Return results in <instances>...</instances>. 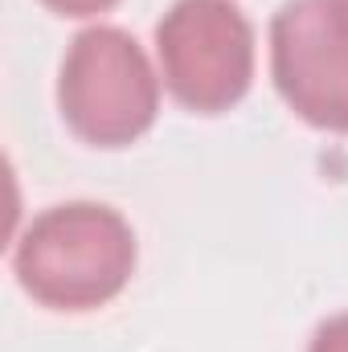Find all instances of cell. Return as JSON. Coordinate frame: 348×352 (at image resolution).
I'll use <instances>...</instances> for the list:
<instances>
[{"instance_id":"obj_1","label":"cell","mask_w":348,"mask_h":352,"mask_svg":"<svg viewBox=\"0 0 348 352\" xmlns=\"http://www.w3.org/2000/svg\"><path fill=\"white\" fill-rule=\"evenodd\" d=\"M25 295L50 311L107 307L135 270V234L119 209L70 201L37 213L12 250Z\"/></svg>"},{"instance_id":"obj_2","label":"cell","mask_w":348,"mask_h":352,"mask_svg":"<svg viewBox=\"0 0 348 352\" xmlns=\"http://www.w3.org/2000/svg\"><path fill=\"white\" fill-rule=\"evenodd\" d=\"M58 107L66 127L90 148H127L152 131L160 111V78L140 41L115 25L83 29L58 74Z\"/></svg>"},{"instance_id":"obj_3","label":"cell","mask_w":348,"mask_h":352,"mask_svg":"<svg viewBox=\"0 0 348 352\" xmlns=\"http://www.w3.org/2000/svg\"><path fill=\"white\" fill-rule=\"evenodd\" d=\"M156 58L184 111L221 115L254 82V29L234 0H176L156 25Z\"/></svg>"},{"instance_id":"obj_4","label":"cell","mask_w":348,"mask_h":352,"mask_svg":"<svg viewBox=\"0 0 348 352\" xmlns=\"http://www.w3.org/2000/svg\"><path fill=\"white\" fill-rule=\"evenodd\" d=\"M270 74L303 123L348 135L345 0H287L270 21Z\"/></svg>"},{"instance_id":"obj_5","label":"cell","mask_w":348,"mask_h":352,"mask_svg":"<svg viewBox=\"0 0 348 352\" xmlns=\"http://www.w3.org/2000/svg\"><path fill=\"white\" fill-rule=\"evenodd\" d=\"M307 352H348V311L345 316H332L316 328L312 336V349Z\"/></svg>"},{"instance_id":"obj_6","label":"cell","mask_w":348,"mask_h":352,"mask_svg":"<svg viewBox=\"0 0 348 352\" xmlns=\"http://www.w3.org/2000/svg\"><path fill=\"white\" fill-rule=\"evenodd\" d=\"M41 4L58 16H98V12H111L119 0H41Z\"/></svg>"},{"instance_id":"obj_7","label":"cell","mask_w":348,"mask_h":352,"mask_svg":"<svg viewBox=\"0 0 348 352\" xmlns=\"http://www.w3.org/2000/svg\"><path fill=\"white\" fill-rule=\"evenodd\" d=\"M345 8H348V0H345Z\"/></svg>"}]
</instances>
